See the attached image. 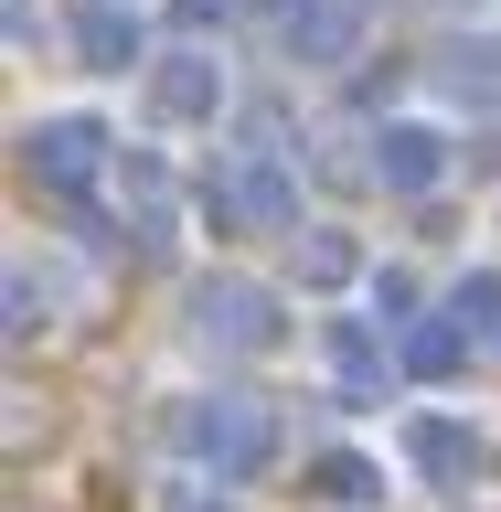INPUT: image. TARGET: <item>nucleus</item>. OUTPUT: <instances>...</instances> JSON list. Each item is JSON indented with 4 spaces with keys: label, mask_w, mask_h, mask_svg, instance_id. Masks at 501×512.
Wrapping results in <instances>:
<instances>
[{
    "label": "nucleus",
    "mask_w": 501,
    "mask_h": 512,
    "mask_svg": "<svg viewBox=\"0 0 501 512\" xmlns=\"http://www.w3.org/2000/svg\"><path fill=\"white\" fill-rule=\"evenodd\" d=\"M150 96H160V118H214V107H224V75H214L203 54H171Z\"/></svg>",
    "instance_id": "39448f33"
},
{
    "label": "nucleus",
    "mask_w": 501,
    "mask_h": 512,
    "mask_svg": "<svg viewBox=\"0 0 501 512\" xmlns=\"http://www.w3.org/2000/svg\"><path fill=\"white\" fill-rule=\"evenodd\" d=\"M278 43H288L299 64H342L352 43H363V0H288Z\"/></svg>",
    "instance_id": "f03ea898"
},
{
    "label": "nucleus",
    "mask_w": 501,
    "mask_h": 512,
    "mask_svg": "<svg viewBox=\"0 0 501 512\" xmlns=\"http://www.w3.org/2000/svg\"><path fill=\"white\" fill-rule=\"evenodd\" d=\"M96 150H107V128H96V118H43V128L22 139V160H32L54 192H86V182H96Z\"/></svg>",
    "instance_id": "f257e3e1"
},
{
    "label": "nucleus",
    "mask_w": 501,
    "mask_h": 512,
    "mask_svg": "<svg viewBox=\"0 0 501 512\" xmlns=\"http://www.w3.org/2000/svg\"><path fill=\"white\" fill-rule=\"evenodd\" d=\"M438 171H448V139H438L427 118H395V128L374 139V182H384V192H427Z\"/></svg>",
    "instance_id": "7ed1b4c3"
},
{
    "label": "nucleus",
    "mask_w": 501,
    "mask_h": 512,
    "mask_svg": "<svg viewBox=\"0 0 501 512\" xmlns=\"http://www.w3.org/2000/svg\"><path fill=\"white\" fill-rule=\"evenodd\" d=\"M75 54H86L96 75L139 64V22H128V0H86V11H75Z\"/></svg>",
    "instance_id": "20e7f679"
},
{
    "label": "nucleus",
    "mask_w": 501,
    "mask_h": 512,
    "mask_svg": "<svg viewBox=\"0 0 501 512\" xmlns=\"http://www.w3.org/2000/svg\"><path fill=\"white\" fill-rule=\"evenodd\" d=\"M171 22H182V32H203V22H224V0H171Z\"/></svg>",
    "instance_id": "423d86ee"
}]
</instances>
